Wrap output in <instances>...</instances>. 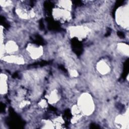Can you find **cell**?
I'll return each instance as SVG.
<instances>
[{"label": "cell", "mask_w": 129, "mask_h": 129, "mask_svg": "<svg viewBox=\"0 0 129 129\" xmlns=\"http://www.w3.org/2000/svg\"><path fill=\"white\" fill-rule=\"evenodd\" d=\"M128 110L126 109L125 113L117 115L114 119L115 125L118 128H128Z\"/></svg>", "instance_id": "7"}, {"label": "cell", "mask_w": 129, "mask_h": 129, "mask_svg": "<svg viewBox=\"0 0 129 129\" xmlns=\"http://www.w3.org/2000/svg\"><path fill=\"white\" fill-rule=\"evenodd\" d=\"M60 96L58 90L53 88L45 95V98L48 104L54 105L56 104L60 99Z\"/></svg>", "instance_id": "9"}, {"label": "cell", "mask_w": 129, "mask_h": 129, "mask_svg": "<svg viewBox=\"0 0 129 129\" xmlns=\"http://www.w3.org/2000/svg\"><path fill=\"white\" fill-rule=\"evenodd\" d=\"M0 92L1 95H5L9 91L8 77L5 73H1L0 82Z\"/></svg>", "instance_id": "10"}, {"label": "cell", "mask_w": 129, "mask_h": 129, "mask_svg": "<svg viewBox=\"0 0 129 129\" xmlns=\"http://www.w3.org/2000/svg\"><path fill=\"white\" fill-rule=\"evenodd\" d=\"M28 56L33 60H36L42 57L44 53V48L41 45L29 43L25 48Z\"/></svg>", "instance_id": "5"}, {"label": "cell", "mask_w": 129, "mask_h": 129, "mask_svg": "<svg viewBox=\"0 0 129 129\" xmlns=\"http://www.w3.org/2000/svg\"><path fill=\"white\" fill-rule=\"evenodd\" d=\"M117 51L120 52L121 54L125 55L126 56H128L129 54V46L127 44L125 43H118L116 46Z\"/></svg>", "instance_id": "11"}, {"label": "cell", "mask_w": 129, "mask_h": 129, "mask_svg": "<svg viewBox=\"0 0 129 129\" xmlns=\"http://www.w3.org/2000/svg\"><path fill=\"white\" fill-rule=\"evenodd\" d=\"M53 18L61 23L69 22L72 18V11L56 6L52 10Z\"/></svg>", "instance_id": "4"}, {"label": "cell", "mask_w": 129, "mask_h": 129, "mask_svg": "<svg viewBox=\"0 0 129 129\" xmlns=\"http://www.w3.org/2000/svg\"><path fill=\"white\" fill-rule=\"evenodd\" d=\"M1 60L5 63L18 66L24 65L26 63L24 56L19 53L5 55L1 57Z\"/></svg>", "instance_id": "6"}, {"label": "cell", "mask_w": 129, "mask_h": 129, "mask_svg": "<svg viewBox=\"0 0 129 129\" xmlns=\"http://www.w3.org/2000/svg\"><path fill=\"white\" fill-rule=\"evenodd\" d=\"M69 36L72 38H76L78 40H83L90 34L91 29L87 26L75 25L69 26L68 29Z\"/></svg>", "instance_id": "3"}, {"label": "cell", "mask_w": 129, "mask_h": 129, "mask_svg": "<svg viewBox=\"0 0 129 129\" xmlns=\"http://www.w3.org/2000/svg\"><path fill=\"white\" fill-rule=\"evenodd\" d=\"M77 105L84 116L91 115L95 110V103L92 96L88 92H84L77 99Z\"/></svg>", "instance_id": "1"}, {"label": "cell", "mask_w": 129, "mask_h": 129, "mask_svg": "<svg viewBox=\"0 0 129 129\" xmlns=\"http://www.w3.org/2000/svg\"><path fill=\"white\" fill-rule=\"evenodd\" d=\"M96 71L101 75H106L110 73L111 68L109 63L104 59L99 60L96 64Z\"/></svg>", "instance_id": "8"}, {"label": "cell", "mask_w": 129, "mask_h": 129, "mask_svg": "<svg viewBox=\"0 0 129 129\" xmlns=\"http://www.w3.org/2000/svg\"><path fill=\"white\" fill-rule=\"evenodd\" d=\"M116 24L122 29L128 30L129 24V10L128 4L119 7L115 13Z\"/></svg>", "instance_id": "2"}]
</instances>
